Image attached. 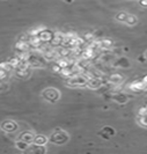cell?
Masks as SVG:
<instances>
[{"label":"cell","instance_id":"24","mask_svg":"<svg viewBox=\"0 0 147 154\" xmlns=\"http://www.w3.org/2000/svg\"><path fill=\"white\" fill-rule=\"evenodd\" d=\"M137 21H138V20H137V17H136V16L130 15V14H129V16H127V19H126V21H125V22L127 23V24H130V26H134V24L137 23Z\"/></svg>","mask_w":147,"mask_h":154},{"label":"cell","instance_id":"22","mask_svg":"<svg viewBox=\"0 0 147 154\" xmlns=\"http://www.w3.org/2000/svg\"><path fill=\"white\" fill-rule=\"evenodd\" d=\"M138 123L142 126H147V114H144V115H139L138 117Z\"/></svg>","mask_w":147,"mask_h":154},{"label":"cell","instance_id":"17","mask_svg":"<svg viewBox=\"0 0 147 154\" xmlns=\"http://www.w3.org/2000/svg\"><path fill=\"white\" fill-rule=\"evenodd\" d=\"M29 145H30V144H28L27 141H23V140H21V139H19L15 144L16 148H17V149H20V151H23V152H26V151L28 149Z\"/></svg>","mask_w":147,"mask_h":154},{"label":"cell","instance_id":"14","mask_svg":"<svg viewBox=\"0 0 147 154\" xmlns=\"http://www.w3.org/2000/svg\"><path fill=\"white\" fill-rule=\"evenodd\" d=\"M123 81V77L121 75V74H111L110 77H109V82L110 84H112V85H118V84H121Z\"/></svg>","mask_w":147,"mask_h":154},{"label":"cell","instance_id":"8","mask_svg":"<svg viewBox=\"0 0 147 154\" xmlns=\"http://www.w3.org/2000/svg\"><path fill=\"white\" fill-rule=\"evenodd\" d=\"M87 86L92 89H99L101 86H102V80L97 77H92L90 79H88V82Z\"/></svg>","mask_w":147,"mask_h":154},{"label":"cell","instance_id":"16","mask_svg":"<svg viewBox=\"0 0 147 154\" xmlns=\"http://www.w3.org/2000/svg\"><path fill=\"white\" fill-rule=\"evenodd\" d=\"M97 44H99V48L107 50V49H110L112 46V41L111 39H102L100 42H97Z\"/></svg>","mask_w":147,"mask_h":154},{"label":"cell","instance_id":"18","mask_svg":"<svg viewBox=\"0 0 147 154\" xmlns=\"http://www.w3.org/2000/svg\"><path fill=\"white\" fill-rule=\"evenodd\" d=\"M16 75L19 78H27L30 75V71H29V69H16Z\"/></svg>","mask_w":147,"mask_h":154},{"label":"cell","instance_id":"26","mask_svg":"<svg viewBox=\"0 0 147 154\" xmlns=\"http://www.w3.org/2000/svg\"><path fill=\"white\" fill-rule=\"evenodd\" d=\"M6 77H7V72L4 71L2 69H0V80H4Z\"/></svg>","mask_w":147,"mask_h":154},{"label":"cell","instance_id":"13","mask_svg":"<svg viewBox=\"0 0 147 154\" xmlns=\"http://www.w3.org/2000/svg\"><path fill=\"white\" fill-rule=\"evenodd\" d=\"M19 139H21V140H23V141H27L28 144H31V143H34L35 134L30 131H24L20 134V138Z\"/></svg>","mask_w":147,"mask_h":154},{"label":"cell","instance_id":"5","mask_svg":"<svg viewBox=\"0 0 147 154\" xmlns=\"http://www.w3.org/2000/svg\"><path fill=\"white\" fill-rule=\"evenodd\" d=\"M17 129V124L13 121H5L1 123V130L5 132H14Z\"/></svg>","mask_w":147,"mask_h":154},{"label":"cell","instance_id":"10","mask_svg":"<svg viewBox=\"0 0 147 154\" xmlns=\"http://www.w3.org/2000/svg\"><path fill=\"white\" fill-rule=\"evenodd\" d=\"M54 32L47 30V29H44V30L42 31V32L38 35V37L41 38V41H42L43 43H44V42H45V43H47V42H51V39L54 38Z\"/></svg>","mask_w":147,"mask_h":154},{"label":"cell","instance_id":"4","mask_svg":"<svg viewBox=\"0 0 147 154\" xmlns=\"http://www.w3.org/2000/svg\"><path fill=\"white\" fill-rule=\"evenodd\" d=\"M27 62L29 63L30 67H43V66H44L43 60H42L39 57L35 56V54H29V57H28Z\"/></svg>","mask_w":147,"mask_h":154},{"label":"cell","instance_id":"21","mask_svg":"<svg viewBox=\"0 0 147 154\" xmlns=\"http://www.w3.org/2000/svg\"><path fill=\"white\" fill-rule=\"evenodd\" d=\"M0 69H2L4 71H6V72H9V71H12L14 67L9 64V62H2L0 63Z\"/></svg>","mask_w":147,"mask_h":154},{"label":"cell","instance_id":"15","mask_svg":"<svg viewBox=\"0 0 147 154\" xmlns=\"http://www.w3.org/2000/svg\"><path fill=\"white\" fill-rule=\"evenodd\" d=\"M115 66H117V67H123V69L129 67V66H130L129 59H127V58H125V57H122V58H119V59L115 63Z\"/></svg>","mask_w":147,"mask_h":154},{"label":"cell","instance_id":"3","mask_svg":"<svg viewBox=\"0 0 147 154\" xmlns=\"http://www.w3.org/2000/svg\"><path fill=\"white\" fill-rule=\"evenodd\" d=\"M42 95H43V97H44L45 100L49 101V102H51V103H54L56 101H58L59 96H60L59 92H58L56 88H47L44 92L42 93Z\"/></svg>","mask_w":147,"mask_h":154},{"label":"cell","instance_id":"9","mask_svg":"<svg viewBox=\"0 0 147 154\" xmlns=\"http://www.w3.org/2000/svg\"><path fill=\"white\" fill-rule=\"evenodd\" d=\"M26 152H29V153H45L47 152V148L44 147V145H37V144H34L30 147H28V149Z\"/></svg>","mask_w":147,"mask_h":154},{"label":"cell","instance_id":"11","mask_svg":"<svg viewBox=\"0 0 147 154\" xmlns=\"http://www.w3.org/2000/svg\"><path fill=\"white\" fill-rule=\"evenodd\" d=\"M99 134H100L102 138L109 139L111 136H114V134H115V130H114L112 128H110V126H104V128L99 132Z\"/></svg>","mask_w":147,"mask_h":154},{"label":"cell","instance_id":"2","mask_svg":"<svg viewBox=\"0 0 147 154\" xmlns=\"http://www.w3.org/2000/svg\"><path fill=\"white\" fill-rule=\"evenodd\" d=\"M88 82V79L85 75L81 74H74L72 77L67 78L66 80V85L71 87H79V86H86Z\"/></svg>","mask_w":147,"mask_h":154},{"label":"cell","instance_id":"29","mask_svg":"<svg viewBox=\"0 0 147 154\" xmlns=\"http://www.w3.org/2000/svg\"><path fill=\"white\" fill-rule=\"evenodd\" d=\"M64 1H65V2H69V4H70V2H73V0H64Z\"/></svg>","mask_w":147,"mask_h":154},{"label":"cell","instance_id":"7","mask_svg":"<svg viewBox=\"0 0 147 154\" xmlns=\"http://www.w3.org/2000/svg\"><path fill=\"white\" fill-rule=\"evenodd\" d=\"M15 49L17 52H27L30 49V44L27 41L20 39V41H17V43L15 44Z\"/></svg>","mask_w":147,"mask_h":154},{"label":"cell","instance_id":"12","mask_svg":"<svg viewBox=\"0 0 147 154\" xmlns=\"http://www.w3.org/2000/svg\"><path fill=\"white\" fill-rule=\"evenodd\" d=\"M111 97H112V100L116 101L117 103H119V104H124V103H126L127 100H129L127 95H125L123 93H116V94H114Z\"/></svg>","mask_w":147,"mask_h":154},{"label":"cell","instance_id":"25","mask_svg":"<svg viewBox=\"0 0 147 154\" xmlns=\"http://www.w3.org/2000/svg\"><path fill=\"white\" fill-rule=\"evenodd\" d=\"M57 64L62 67V69H64V67H67V66H70V63L67 62V59H65V58H62V59H59L58 62H57Z\"/></svg>","mask_w":147,"mask_h":154},{"label":"cell","instance_id":"27","mask_svg":"<svg viewBox=\"0 0 147 154\" xmlns=\"http://www.w3.org/2000/svg\"><path fill=\"white\" fill-rule=\"evenodd\" d=\"M139 2L141 6H146L147 7V0H139Z\"/></svg>","mask_w":147,"mask_h":154},{"label":"cell","instance_id":"6","mask_svg":"<svg viewBox=\"0 0 147 154\" xmlns=\"http://www.w3.org/2000/svg\"><path fill=\"white\" fill-rule=\"evenodd\" d=\"M129 88L131 89L132 92H142V91H145V88H146V84L144 82V81H133L130 84L129 86Z\"/></svg>","mask_w":147,"mask_h":154},{"label":"cell","instance_id":"23","mask_svg":"<svg viewBox=\"0 0 147 154\" xmlns=\"http://www.w3.org/2000/svg\"><path fill=\"white\" fill-rule=\"evenodd\" d=\"M127 16H129L127 13L121 12V13H118V14L116 15V19L118 20V21H121V22H125V21H126V19H127Z\"/></svg>","mask_w":147,"mask_h":154},{"label":"cell","instance_id":"1","mask_svg":"<svg viewBox=\"0 0 147 154\" xmlns=\"http://www.w3.org/2000/svg\"><path fill=\"white\" fill-rule=\"evenodd\" d=\"M50 141L56 144V145H63V144H65V143L69 141V136H67L66 132H64L63 130H60V129H57V130L51 134Z\"/></svg>","mask_w":147,"mask_h":154},{"label":"cell","instance_id":"19","mask_svg":"<svg viewBox=\"0 0 147 154\" xmlns=\"http://www.w3.org/2000/svg\"><path fill=\"white\" fill-rule=\"evenodd\" d=\"M47 141V138L45 136H35L34 139V144H37V145H45Z\"/></svg>","mask_w":147,"mask_h":154},{"label":"cell","instance_id":"20","mask_svg":"<svg viewBox=\"0 0 147 154\" xmlns=\"http://www.w3.org/2000/svg\"><path fill=\"white\" fill-rule=\"evenodd\" d=\"M8 62H9V64H11V65H12V66H13L14 69H16V67H17V66L20 65V63H21V59H20V58L17 57V56H15V57L11 58V59H9Z\"/></svg>","mask_w":147,"mask_h":154},{"label":"cell","instance_id":"28","mask_svg":"<svg viewBox=\"0 0 147 154\" xmlns=\"http://www.w3.org/2000/svg\"><path fill=\"white\" fill-rule=\"evenodd\" d=\"M144 82L147 85V75H146V77H144Z\"/></svg>","mask_w":147,"mask_h":154}]
</instances>
